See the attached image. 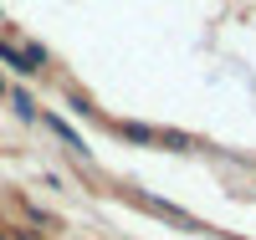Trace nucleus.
Segmentation results:
<instances>
[{
    "label": "nucleus",
    "mask_w": 256,
    "mask_h": 240,
    "mask_svg": "<svg viewBox=\"0 0 256 240\" xmlns=\"http://www.w3.org/2000/svg\"><path fill=\"white\" fill-rule=\"evenodd\" d=\"M0 61L16 67V72H36V67H41V51H16L10 41H0Z\"/></svg>",
    "instance_id": "f257e3e1"
}]
</instances>
